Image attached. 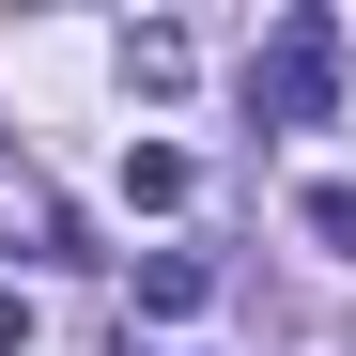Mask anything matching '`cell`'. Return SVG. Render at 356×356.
<instances>
[{"instance_id":"6da1fadb","label":"cell","mask_w":356,"mask_h":356,"mask_svg":"<svg viewBox=\"0 0 356 356\" xmlns=\"http://www.w3.org/2000/svg\"><path fill=\"white\" fill-rule=\"evenodd\" d=\"M325 93H341V31L325 16H279V47L248 63V108L264 124H325Z\"/></svg>"},{"instance_id":"7a4b0ae2","label":"cell","mask_w":356,"mask_h":356,"mask_svg":"<svg viewBox=\"0 0 356 356\" xmlns=\"http://www.w3.org/2000/svg\"><path fill=\"white\" fill-rule=\"evenodd\" d=\"M202 294H217L202 248H155V264H140V310H202Z\"/></svg>"},{"instance_id":"3957f363","label":"cell","mask_w":356,"mask_h":356,"mask_svg":"<svg viewBox=\"0 0 356 356\" xmlns=\"http://www.w3.org/2000/svg\"><path fill=\"white\" fill-rule=\"evenodd\" d=\"M124 78L140 93H186V31H124Z\"/></svg>"},{"instance_id":"277c9868","label":"cell","mask_w":356,"mask_h":356,"mask_svg":"<svg viewBox=\"0 0 356 356\" xmlns=\"http://www.w3.org/2000/svg\"><path fill=\"white\" fill-rule=\"evenodd\" d=\"M294 217H310V232H325V248L356 264V186H310V202H294Z\"/></svg>"},{"instance_id":"5b68a950","label":"cell","mask_w":356,"mask_h":356,"mask_svg":"<svg viewBox=\"0 0 356 356\" xmlns=\"http://www.w3.org/2000/svg\"><path fill=\"white\" fill-rule=\"evenodd\" d=\"M16 341H31V294H0V356H16Z\"/></svg>"}]
</instances>
